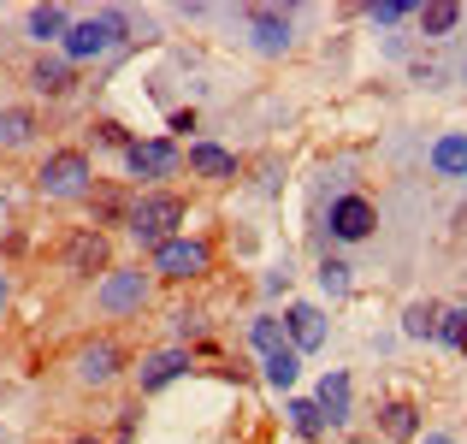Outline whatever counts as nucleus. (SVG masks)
Returning <instances> with one entry per match:
<instances>
[{"label": "nucleus", "mask_w": 467, "mask_h": 444, "mask_svg": "<svg viewBox=\"0 0 467 444\" xmlns=\"http://www.w3.org/2000/svg\"><path fill=\"white\" fill-rule=\"evenodd\" d=\"M190 219V207H183V196L178 190H149V196H137L130 202V238L142 243V249H160V243H171L178 238V226Z\"/></svg>", "instance_id": "obj_1"}, {"label": "nucleus", "mask_w": 467, "mask_h": 444, "mask_svg": "<svg viewBox=\"0 0 467 444\" xmlns=\"http://www.w3.org/2000/svg\"><path fill=\"white\" fill-rule=\"evenodd\" d=\"M95 172H89V154L83 148H54V154L36 166V190L54 196V202H78V196H89Z\"/></svg>", "instance_id": "obj_2"}, {"label": "nucleus", "mask_w": 467, "mask_h": 444, "mask_svg": "<svg viewBox=\"0 0 467 444\" xmlns=\"http://www.w3.org/2000/svg\"><path fill=\"white\" fill-rule=\"evenodd\" d=\"M154 273L171 279V285H195V279L213 273V243H202V238H171V243H160V249H154Z\"/></svg>", "instance_id": "obj_3"}, {"label": "nucleus", "mask_w": 467, "mask_h": 444, "mask_svg": "<svg viewBox=\"0 0 467 444\" xmlns=\"http://www.w3.org/2000/svg\"><path fill=\"white\" fill-rule=\"evenodd\" d=\"M95 308L113 314V320L142 314V308H149V273H142V267H113V273L95 285Z\"/></svg>", "instance_id": "obj_4"}, {"label": "nucleus", "mask_w": 467, "mask_h": 444, "mask_svg": "<svg viewBox=\"0 0 467 444\" xmlns=\"http://www.w3.org/2000/svg\"><path fill=\"white\" fill-rule=\"evenodd\" d=\"M125 36V18L119 12H101V18H83V24H71L66 36H59V48H66V66H78V59H95V54H107V48Z\"/></svg>", "instance_id": "obj_5"}, {"label": "nucleus", "mask_w": 467, "mask_h": 444, "mask_svg": "<svg viewBox=\"0 0 467 444\" xmlns=\"http://www.w3.org/2000/svg\"><path fill=\"white\" fill-rule=\"evenodd\" d=\"M66 273H113V243H107V231H95V226H83V231H71L66 238Z\"/></svg>", "instance_id": "obj_6"}, {"label": "nucleus", "mask_w": 467, "mask_h": 444, "mask_svg": "<svg viewBox=\"0 0 467 444\" xmlns=\"http://www.w3.org/2000/svg\"><path fill=\"white\" fill-rule=\"evenodd\" d=\"M373 226H379V207L367 202V196H337V202H331V238L367 243V238H373Z\"/></svg>", "instance_id": "obj_7"}, {"label": "nucleus", "mask_w": 467, "mask_h": 444, "mask_svg": "<svg viewBox=\"0 0 467 444\" xmlns=\"http://www.w3.org/2000/svg\"><path fill=\"white\" fill-rule=\"evenodd\" d=\"M125 160H130V172H137V178H171V172H183V148H178V143H166V137H154V143H130V148H125Z\"/></svg>", "instance_id": "obj_8"}, {"label": "nucleus", "mask_w": 467, "mask_h": 444, "mask_svg": "<svg viewBox=\"0 0 467 444\" xmlns=\"http://www.w3.org/2000/svg\"><path fill=\"white\" fill-rule=\"evenodd\" d=\"M119 367H125V350H119L113 338H95V344L78 350V379L83 386H113Z\"/></svg>", "instance_id": "obj_9"}, {"label": "nucleus", "mask_w": 467, "mask_h": 444, "mask_svg": "<svg viewBox=\"0 0 467 444\" xmlns=\"http://www.w3.org/2000/svg\"><path fill=\"white\" fill-rule=\"evenodd\" d=\"M183 166H190L195 178H207V184H231L237 178V154H225L219 143H190L183 148Z\"/></svg>", "instance_id": "obj_10"}, {"label": "nucleus", "mask_w": 467, "mask_h": 444, "mask_svg": "<svg viewBox=\"0 0 467 444\" xmlns=\"http://www.w3.org/2000/svg\"><path fill=\"white\" fill-rule=\"evenodd\" d=\"M183 367H190V350H183V344H171V350H149V355H142V367H137V386L142 391H160V386H171Z\"/></svg>", "instance_id": "obj_11"}, {"label": "nucleus", "mask_w": 467, "mask_h": 444, "mask_svg": "<svg viewBox=\"0 0 467 444\" xmlns=\"http://www.w3.org/2000/svg\"><path fill=\"white\" fill-rule=\"evenodd\" d=\"M285 338H290V350H319V344H326V314H319L314 302H296L290 320H285Z\"/></svg>", "instance_id": "obj_12"}, {"label": "nucleus", "mask_w": 467, "mask_h": 444, "mask_svg": "<svg viewBox=\"0 0 467 444\" xmlns=\"http://www.w3.org/2000/svg\"><path fill=\"white\" fill-rule=\"evenodd\" d=\"M249 30H254V48H261V54H285V48H290V18L273 12V6H254Z\"/></svg>", "instance_id": "obj_13"}, {"label": "nucleus", "mask_w": 467, "mask_h": 444, "mask_svg": "<svg viewBox=\"0 0 467 444\" xmlns=\"http://www.w3.org/2000/svg\"><path fill=\"white\" fill-rule=\"evenodd\" d=\"M89 214H95V231L101 226H125L130 219V202L119 184H89Z\"/></svg>", "instance_id": "obj_14"}, {"label": "nucleus", "mask_w": 467, "mask_h": 444, "mask_svg": "<svg viewBox=\"0 0 467 444\" xmlns=\"http://www.w3.org/2000/svg\"><path fill=\"white\" fill-rule=\"evenodd\" d=\"M432 166L444 172V178H467V137L462 131H450V137L432 143Z\"/></svg>", "instance_id": "obj_15"}, {"label": "nucleus", "mask_w": 467, "mask_h": 444, "mask_svg": "<svg viewBox=\"0 0 467 444\" xmlns=\"http://www.w3.org/2000/svg\"><path fill=\"white\" fill-rule=\"evenodd\" d=\"M36 131H42V119H36L30 107H6V113H0V143H6V148L36 143Z\"/></svg>", "instance_id": "obj_16"}, {"label": "nucleus", "mask_w": 467, "mask_h": 444, "mask_svg": "<svg viewBox=\"0 0 467 444\" xmlns=\"http://www.w3.org/2000/svg\"><path fill=\"white\" fill-rule=\"evenodd\" d=\"M379 415H385V421H379V427H385V439H397V444L420 439V409H414V403H385Z\"/></svg>", "instance_id": "obj_17"}, {"label": "nucleus", "mask_w": 467, "mask_h": 444, "mask_svg": "<svg viewBox=\"0 0 467 444\" xmlns=\"http://www.w3.org/2000/svg\"><path fill=\"white\" fill-rule=\"evenodd\" d=\"M30 83H36V90H42V95H71V83H78V78H71V66H66V59H36V66H30Z\"/></svg>", "instance_id": "obj_18"}, {"label": "nucleus", "mask_w": 467, "mask_h": 444, "mask_svg": "<svg viewBox=\"0 0 467 444\" xmlns=\"http://www.w3.org/2000/svg\"><path fill=\"white\" fill-rule=\"evenodd\" d=\"M319 415L326 421H349V374H326V386H319Z\"/></svg>", "instance_id": "obj_19"}, {"label": "nucleus", "mask_w": 467, "mask_h": 444, "mask_svg": "<svg viewBox=\"0 0 467 444\" xmlns=\"http://www.w3.org/2000/svg\"><path fill=\"white\" fill-rule=\"evenodd\" d=\"M66 30H71L66 6H36V12H30V36H36V42H59Z\"/></svg>", "instance_id": "obj_20"}, {"label": "nucleus", "mask_w": 467, "mask_h": 444, "mask_svg": "<svg viewBox=\"0 0 467 444\" xmlns=\"http://www.w3.org/2000/svg\"><path fill=\"white\" fill-rule=\"evenodd\" d=\"M462 24V6L456 0H432V6H420V30L426 36H450Z\"/></svg>", "instance_id": "obj_21"}, {"label": "nucleus", "mask_w": 467, "mask_h": 444, "mask_svg": "<svg viewBox=\"0 0 467 444\" xmlns=\"http://www.w3.org/2000/svg\"><path fill=\"white\" fill-rule=\"evenodd\" d=\"M290 433H296V439H319V433H326V415H319V403H308V397L290 403Z\"/></svg>", "instance_id": "obj_22"}, {"label": "nucleus", "mask_w": 467, "mask_h": 444, "mask_svg": "<svg viewBox=\"0 0 467 444\" xmlns=\"http://www.w3.org/2000/svg\"><path fill=\"white\" fill-rule=\"evenodd\" d=\"M296 374H302V362H296V350H290V344L266 355V379H273L278 391H290V386H296Z\"/></svg>", "instance_id": "obj_23"}, {"label": "nucleus", "mask_w": 467, "mask_h": 444, "mask_svg": "<svg viewBox=\"0 0 467 444\" xmlns=\"http://www.w3.org/2000/svg\"><path fill=\"white\" fill-rule=\"evenodd\" d=\"M438 344H450V350H467V308H450V314H438Z\"/></svg>", "instance_id": "obj_24"}, {"label": "nucleus", "mask_w": 467, "mask_h": 444, "mask_svg": "<svg viewBox=\"0 0 467 444\" xmlns=\"http://www.w3.org/2000/svg\"><path fill=\"white\" fill-rule=\"evenodd\" d=\"M402 332H409V338H432V332H438V308H432V302H409Z\"/></svg>", "instance_id": "obj_25"}, {"label": "nucleus", "mask_w": 467, "mask_h": 444, "mask_svg": "<svg viewBox=\"0 0 467 444\" xmlns=\"http://www.w3.org/2000/svg\"><path fill=\"white\" fill-rule=\"evenodd\" d=\"M249 338H254V350H261V355L285 350V326H278V320H254V326H249Z\"/></svg>", "instance_id": "obj_26"}, {"label": "nucleus", "mask_w": 467, "mask_h": 444, "mask_svg": "<svg viewBox=\"0 0 467 444\" xmlns=\"http://www.w3.org/2000/svg\"><path fill=\"white\" fill-rule=\"evenodd\" d=\"M319 285H326L331 296H343V291H349V267H343V261H326V267H319Z\"/></svg>", "instance_id": "obj_27"}, {"label": "nucleus", "mask_w": 467, "mask_h": 444, "mask_svg": "<svg viewBox=\"0 0 467 444\" xmlns=\"http://www.w3.org/2000/svg\"><path fill=\"white\" fill-rule=\"evenodd\" d=\"M409 12H414V6H402V0H385V6H373V18H379V24H397V18H409Z\"/></svg>", "instance_id": "obj_28"}, {"label": "nucleus", "mask_w": 467, "mask_h": 444, "mask_svg": "<svg viewBox=\"0 0 467 444\" xmlns=\"http://www.w3.org/2000/svg\"><path fill=\"white\" fill-rule=\"evenodd\" d=\"M6 302H12V285H6V273H0V314H6Z\"/></svg>", "instance_id": "obj_29"}, {"label": "nucleus", "mask_w": 467, "mask_h": 444, "mask_svg": "<svg viewBox=\"0 0 467 444\" xmlns=\"http://www.w3.org/2000/svg\"><path fill=\"white\" fill-rule=\"evenodd\" d=\"M420 444H456V439H444V433H432V439H420Z\"/></svg>", "instance_id": "obj_30"}, {"label": "nucleus", "mask_w": 467, "mask_h": 444, "mask_svg": "<svg viewBox=\"0 0 467 444\" xmlns=\"http://www.w3.org/2000/svg\"><path fill=\"white\" fill-rule=\"evenodd\" d=\"M78 444H101V439H78Z\"/></svg>", "instance_id": "obj_31"}]
</instances>
